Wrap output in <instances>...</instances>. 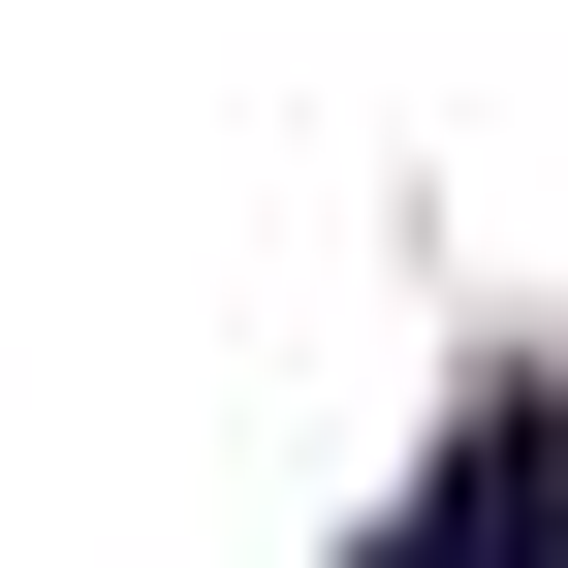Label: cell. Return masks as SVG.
I'll use <instances>...</instances> for the list:
<instances>
[{
  "label": "cell",
  "instance_id": "cell-1",
  "mask_svg": "<svg viewBox=\"0 0 568 568\" xmlns=\"http://www.w3.org/2000/svg\"><path fill=\"white\" fill-rule=\"evenodd\" d=\"M379 568H568V379H506V410H474V443H443V506H410Z\"/></svg>",
  "mask_w": 568,
  "mask_h": 568
}]
</instances>
